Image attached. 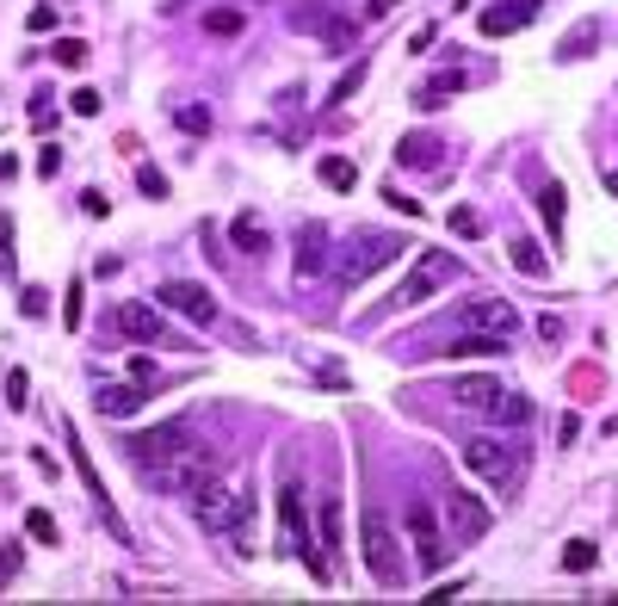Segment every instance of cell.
Segmentation results:
<instances>
[{"label": "cell", "mask_w": 618, "mask_h": 606, "mask_svg": "<svg viewBox=\"0 0 618 606\" xmlns=\"http://www.w3.org/2000/svg\"><path fill=\"white\" fill-rule=\"evenodd\" d=\"M359 557H365V570L383 588L408 582V557H402V538H396V526L383 520V507H365V513H359Z\"/></svg>", "instance_id": "6da1fadb"}, {"label": "cell", "mask_w": 618, "mask_h": 606, "mask_svg": "<svg viewBox=\"0 0 618 606\" xmlns=\"http://www.w3.org/2000/svg\"><path fill=\"white\" fill-rule=\"evenodd\" d=\"M211 477H217V452L211 446H186V452H173L161 465H142V483L155 495H198Z\"/></svg>", "instance_id": "7a4b0ae2"}, {"label": "cell", "mask_w": 618, "mask_h": 606, "mask_svg": "<svg viewBox=\"0 0 618 606\" xmlns=\"http://www.w3.org/2000/svg\"><path fill=\"white\" fill-rule=\"evenodd\" d=\"M464 465H470L489 489H501V495H513V489L526 483V452L507 446V440H494V433H483V440L464 446Z\"/></svg>", "instance_id": "3957f363"}, {"label": "cell", "mask_w": 618, "mask_h": 606, "mask_svg": "<svg viewBox=\"0 0 618 606\" xmlns=\"http://www.w3.org/2000/svg\"><path fill=\"white\" fill-rule=\"evenodd\" d=\"M458 272H464V266H458V254H445V247H427V254L408 266V279L389 291V310H421V303H427L439 285H452Z\"/></svg>", "instance_id": "277c9868"}, {"label": "cell", "mask_w": 618, "mask_h": 606, "mask_svg": "<svg viewBox=\"0 0 618 606\" xmlns=\"http://www.w3.org/2000/svg\"><path fill=\"white\" fill-rule=\"evenodd\" d=\"M402 236L396 230H359L353 242H347V254H341V285H365L377 266H389V260H402Z\"/></svg>", "instance_id": "5b68a950"}, {"label": "cell", "mask_w": 618, "mask_h": 606, "mask_svg": "<svg viewBox=\"0 0 618 606\" xmlns=\"http://www.w3.org/2000/svg\"><path fill=\"white\" fill-rule=\"evenodd\" d=\"M192 513H198L205 532H236L242 513H253V495H247V489H217V477H211V483L192 495Z\"/></svg>", "instance_id": "8992f818"}, {"label": "cell", "mask_w": 618, "mask_h": 606, "mask_svg": "<svg viewBox=\"0 0 618 606\" xmlns=\"http://www.w3.org/2000/svg\"><path fill=\"white\" fill-rule=\"evenodd\" d=\"M458 328H470V335H501V341H513V328H519V310H513L507 297H470V303L458 310Z\"/></svg>", "instance_id": "52a82bcc"}, {"label": "cell", "mask_w": 618, "mask_h": 606, "mask_svg": "<svg viewBox=\"0 0 618 606\" xmlns=\"http://www.w3.org/2000/svg\"><path fill=\"white\" fill-rule=\"evenodd\" d=\"M155 297H161V310H173V316H186V322H198V328L217 322V297H211L205 285H192V279H167Z\"/></svg>", "instance_id": "ba28073f"}, {"label": "cell", "mask_w": 618, "mask_h": 606, "mask_svg": "<svg viewBox=\"0 0 618 606\" xmlns=\"http://www.w3.org/2000/svg\"><path fill=\"white\" fill-rule=\"evenodd\" d=\"M62 440H68V458H75V471H81V483H87V495H93V507H100V520L118 532V538H130V526L118 520V507H112V495H106V483H100V471H93V458H87V446L75 440V421H62Z\"/></svg>", "instance_id": "9c48e42d"}, {"label": "cell", "mask_w": 618, "mask_h": 606, "mask_svg": "<svg viewBox=\"0 0 618 606\" xmlns=\"http://www.w3.org/2000/svg\"><path fill=\"white\" fill-rule=\"evenodd\" d=\"M186 446H192V427H186V421H167V427H148V433L130 440V465L142 471V465H161V458L186 452Z\"/></svg>", "instance_id": "30bf717a"}, {"label": "cell", "mask_w": 618, "mask_h": 606, "mask_svg": "<svg viewBox=\"0 0 618 606\" xmlns=\"http://www.w3.org/2000/svg\"><path fill=\"white\" fill-rule=\"evenodd\" d=\"M408 538H414V563H421V570H439V563H445V545H452V538L433 526V507H427V501H408Z\"/></svg>", "instance_id": "8fae6325"}, {"label": "cell", "mask_w": 618, "mask_h": 606, "mask_svg": "<svg viewBox=\"0 0 618 606\" xmlns=\"http://www.w3.org/2000/svg\"><path fill=\"white\" fill-rule=\"evenodd\" d=\"M445 526H452V538H458V545H477V538L489 532V507H483L477 495L452 489V495H445Z\"/></svg>", "instance_id": "7c38bea8"}, {"label": "cell", "mask_w": 618, "mask_h": 606, "mask_svg": "<svg viewBox=\"0 0 618 606\" xmlns=\"http://www.w3.org/2000/svg\"><path fill=\"white\" fill-rule=\"evenodd\" d=\"M142 396H148L142 384H100V390H93V408H100L106 421H124V415L142 408Z\"/></svg>", "instance_id": "4fadbf2b"}, {"label": "cell", "mask_w": 618, "mask_h": 606, "mask_svg": "<svg viewBox=\"0 0 618 606\" xmlns=\"http://www.w3.org/2000/svg\"><path fill=\"white\" fill-rule=\"evenodd\" d=\"M322 266H328V230L322 223H303V236H297V279L309 285Z\"/></svg>", "instance_id": "5bb4252c"}, {"label": "cell", "mask_w": 618, "mask_h": 606, "mask_svg": "<svg viewBox=\"0 0 618 606\" xmlns=\"http://www.w3.org/2000/svg\"><path fill=\"white\" fill-rule=\"evenodd\" d=\"M118 335H130V341H161V310L155 303H118Z\"/></svg>", "instance_id": "9a60e30c"}, {"label": "cell", "mask_w": 618, "mask_h": 606, "mask_svg": "<svg viewBox=\"0 0 618 606\" xmlns=\"http://www.w3.org/2000/svg\"><path fill=\"white\" fill-rule=\"evenodd\" d=\"M316 545L322 551H347V507H341V495H322V532H316Z\"/></svg>", "instance_id": "2e32d148"}, {"label": "cell", "mask_w": 618, "mask_h": 606, "mask_svg": "<svg viewBox=\"0 0 618 606\" xmlns=\"http://www.w3.org/2000/svg\"><path fill=\"white\" fill-rule=\"evenodd\" d=\"M494 353H507V341L501 335H470V328H458V341L445 347V360H494Z\"/></svg>", "instance_id": "e0dca14e"}, {"label": "cell", "mask_w": 618, "mask_h": 606, "mask_svg": "<svg viewBox=\"0 0 618 606\" xmlns=\"http://www.w3.org/2000/svg\"><path fill=\"white\" fill-rule=\"evenodd\" d=\"M229 242L242 247V254H266V247H272V236H266V223H260L253 211H242V217L229 223Z\"/></svg>", "instance_id": "ac0fdd59"}, {"label": "cell", "mask_w": 618, "mask_h": 606, "mask_svg": "<svg viewBox=\"0 0 618 606\" xmlns=\"http://www.w3.org/2000/svg\"><path fill=\"white\" fill-rule=\"evenodd\" d=\"M316 37H322L328 50H353V44H359V19H347V12H334V19H316Z\"/></svg>", "instance_id": "d6986e66"}, {"label": "cell", "mask_w": 618, "mask_h": 606, "mask_svg": "<svg viewBox=\"0 0 618 606\" xmlns=\"http://www.w3.org/2000/svg\"><path fill=\"white\" fill-rule=\"evenodd\" d=\"M458 87H464V69H445L439 81H427V87L414 93V106H421V112H439V106H445V100H452Z\"/></svg>", "instance_id": "ffe728a7"}, {"label": "cell", "mask_w": 618, "mask_h": 606, "mask_svg": "<svg viewBox=\"0 0 618 606\" xmlns=\"http://www.w3.org/2000/svg\"><path fill=\"white\" fill-rule=\"evenodd\" d=\"M483 415H489V421H501V427H526V421H532V402H526V396H513V390H501Z\"/></svg>", "instance_id": "44dd1931"}, {"label": "cell", "mask_w": 618, "mask_h": 606, "mask_svg": "<svg viewBox=\"0 0 618 606\" xmlns=\"http://www.w3.org/2000/svg\"><path fill=\"white\" fill-rule=\"evenodd\" d=\"M532 12H538L532 0H526V6H489V12H483V31H489V37H501V31H519Z\"/></svg>", "instance_id": "7402d4cb"}, {"label": "cell", "mask_w": 618, "mask_h": 606, "mask_svg": "<svg viewBox=\"0 0 618 606\" xmlns=\"http://www.w3.org/2000/svg\"><path fill=\"white\" fill-rule=\"evenodd\" d=\"M396 161H402V167H408V161H414V167H439V142H433V136H402V142H396Z\"/></svg>", "instance_id": "603a6c76"}, {"label": "cell", "mask_w": 618, "mask_h": 606, "mask_svg": "<svg viewBox=\"0 0 618 606\" xmlns=\"http://www.w3.org/2000/svg\"><path fill=\"white\" fill-rule=\"evenodd\" d=\"M316 174H322V186H334V192H353V186H359V167H353L347 155H322Z\"/></svg>", "instance_id": "cb8c5ba5"}, {"label": "cell", "mask_w": 618, "mask_h": 606, "mask_svg": "<svg viewBox=\"0 0 618 606\" xmlns=\"http://www.w3.org/2000/svg\"><path fill=\"white\" fill-rule=\"evenodd\" d=\"M205 31H211V37H242L247 12L242 6H211V12H205Z\"/></svg>", "instance_id": "d4e9b609"}, {"label": "cell", "mask_w": 618, "mask_h": 606, "mask_svg": "<svg viewBox=\"0 0 618 606\" xmlns=\"http://www.w3.org/2000/svg\"><path fill=\"white\" fill-rule=\"evenodd\" d=\"M452 396H458V408H489L494 396H501V384H494V377H464Z\"/></svg>", "instance_id": "484cf974"}, {"label": "cell", "mask_w": 618, "mask_h": 606, "mask_svg": "<svg viewBox=\"0 0 618 606\" xmlns=\"http://www.w3.org/2000/svg\"><path fill=\"white\" fill-rule=\"evenodd\" d=\"M594 563H600V545H594V538H569V545H563V570H569V576H588Z\"/></svg>", "instance_id": "4316f807"}, {"label": "cell", "mask_w": 618, "mask_h": 606, "mask_svg": "<svg viewBox=\"0 0 618 606\" xmlns=\"http://www.w3.org/2000/svg\"><path fill=\"white\" fill-rule=\"evenodd\" d=\"M563 198H569V192H563V186H544V192H538V217H544V223H550V236H563V211H569V205H563Z\"/></svg>", "instance_id": "83f0119b"}, {"label": "cell", "mask_w": 618, "mask_h": 606, "mask_svg": "<svg viewBox=\"0 0 618 606\" xmlns=\"http://www.w3.org/2000/svg\"><path fill=\"white\" fill-rule=\"evenodd\" d=\"M594 37H600V25H594V19H582V25L563 37V50H557V56H563V62H575V56H588V44H594Z\"/></svg>", "instance_id": "f1b7e54d"}, {"label": "cell", "mask_w": 618, "mask_h": 606, "mask_svg": "<svg viewBox=\"0 0 618 606\" xmlns=\"http://www.w3.org/2000/svg\"><path fill=\"white\" fill-rule=\"evenodd\" d=\"M507 254H513V266H519V272H532V279H544V272H550V260L538 254V242H513Z\"/></svg>", "instance_id": "f546056e"}, {"label": "cell", "mask_w": 618, "mask_h": 606, "mask_svg": "<svg viewBox=\"0 0 618 606\" xmlns=\"http://www.w3.org/2000/svg\"><path fill=\"white\" fill-rule=\"evenodd\" d=\"M359 81H365V56H359V62H353V69H347V75L334 81V93H328V106H347V100L359 93Z\"/></svg>", "instance_id": "4dcf8cb0"}, {"label": "cell", "mask_w": 618, "mask_h": 606, "mask_svg": "<svg viewBox=\"0 0 618 606\" xmlns=\"http://www.w3.org/2000/svg\"><path fill=\"white\" fill-rule=\"evenodd\" d=\"M445 223H452V236H464V242H477V236H483V211H470V205H458Z\"/></svg>", "instance_id": "1f68e13d"}, {"label": "cell", "mask_w": 618, "mask_h": 606, "mask_svg": "<svg viewBox=\"0 0 618 606\" xmlns=\"http://www.w3.org/2000/svg\"><path fill=\"white\" fill-rule=\"evenodd\" d=\"M25 532H31L37 545H56V538H62L56 520H50V507H31V513H25Z\"/></svg>", "instance_id": "d6a6232c"}, {"label": "cell", "mask_w": 618, "mask_h": 606, "mask_svg": "<svg viewBox=\"0 0 618 606\" xmlns=\"http://www.w3.org/2000/svg\"><path fill=\"white\" fill-rule=\"evenodd\" d=\"M50 56H56L62 69H87V44H81V37H62V44H50Z\"/></svg>", "instance_id": "836d02e7"}, {"label": "cell", "mask_w": 618, "mask_h": 606, "mask_svg": "<svg viewBox=\"0 0 618 606\" xmlns=\"http://www.w3.org/2000/svg\"><path fill=\"white\" fill-rule=\"evenodd\" d=\"M136 192H142V198H167V174L142 161V167H136Z\"/></svg>", "instance_id": "e575fe53"}, {"label": "cell", "mask_w": 618, "mask_h": 606, "mask_svg": "<svg viewBox=\"0 0 618 606\" xmlns=\"http://www.w3.org/2000/svg\"><path fill=\"white\" fill-rule=\"evenodd\" d=\"M100 106H106V100H100L93 87H75V93H68V112H75V118H100Z\"/></svg>", "instance_id": "d590c367"}, {"label": "cell", "mask_w": 618, "mask_h": 606, "mask_svg": "<svg viewBox=\"0 0 618 606\" xmlns=\"http://www.w3.org/2000/svg\"><path fill=\"white\" fill-rule=\"evenodd\" d=\"M180 130L205 136V130H211V112H205V106H180Z\"/></svg>", "instance_id": "8d00e7d4"}, {"label": "cell", "mask_w": 618, "mask_h": 606, "mask_svg": "<svg viewBox=\"0 0 618 606\" xmlns=\"http://www.w3.org/2000/svg\"><path fill=\"white\" fill-rule=\"evenodd\" d=\"M155 377H161V371H155V360H130V384H142V390H155Z\"/></svg>", "instance_id": "74e56055"}, {"label": "cell", "mask_w": 618, "mask_h": 606, "mask_svg": "<svg viewBox=\"0 0 618 606\" xmlns=\"http://www.w3.org/2000/svg\"><path fill=\"white\" fill-rule=\"evenodd\" d=\"M6 408H25V371H6Z\"/></svg>", "instance_id": "f35d334b"}, {"label": "cell", "mask_w": 618, "mask_h": 606, "mask_svg": "<svg viewBox=\"0 0 618 606\" xmlns=\"http://www.w3.org/2000/svg\"><path fill=\"white\" fill-rule=\"evenodd\" d=\"M433 37H439V25H421V31H414V37H408V50H414V56H421V50H433Z\"/></svg>", "instance_id": "ab89813d"}, {"label": "cell", "mask_w": 618, "mask_h": 606, "mask_svg": "<svg viewBox=\"0 0 618 606\" xmlns=\"http://www.w3.org/2000/svg\"><path fill=\"white\" fill-rule=\"evenodd\" d=\"M458 594H464V588H458V582H439V588H433V594H421V601H433V606H445V601H458Z\"/></svg>", "instance_id": "60d3db41"}, {"label": "cell", "mask_w": 618, "mask_h": 606, "mask_svg": "<svg viewBox=\"0 0 618 606\" xmlns=\"http://www.w3.org/2000/svg\"><path fill=\"white\" fill-rule=\"evenodd\" d=\"M56 25V6H31V31H50Z\"/></svg>", "instance_id": "b9f144b4"}, {"label": "cell", "mask_w": 618, "mask_h": 606, "mask_svg": "<svg viewBox=\"0 0 618 606\" xmlns=\"http://www.w3.org/2000/svg\"><path fill=\"white\" fill-rule=\"evenodd\" d=\"M538 335L544 341H563V316H538Z\"/></svg>", "instance_id": "7bdbcfd3"}, {"label": "cell", "mask_w": 618, "mask_h": 606, "mask_svg": "<svg viewBox=\"0 0 618 606\" xmlns=\"http://www.w3.org/2000/svg\"><path fill=\"white\" fill-rule=\"evenodd\" d=\"M402 0H371V19H383V12H396Z\"/></svg>", "instance_id": "ee69618b"}, {"label": "cell", "mask_w": 618, "mask_h": 606, "mask_svg": "<svg viewBox=\"0 0 618 606\" xmlns=\"http://www.w3.org/2000/svg\"><path fill=\"white\" fill-rule=\"evenodd\" d=\"M606 192H613V198H618V167H606Z\"/></svg>", "instance_id": "f6af8a7d"}]
</instances>
